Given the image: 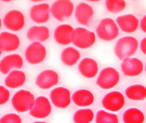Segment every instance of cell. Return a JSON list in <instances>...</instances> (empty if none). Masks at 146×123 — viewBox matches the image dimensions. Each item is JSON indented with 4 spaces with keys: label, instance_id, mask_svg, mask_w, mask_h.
Returning <instances> with one entry per match:
<instances>
[{
    "label": "cell",
    "instance_id": "8992f818",
    "mask_svg": "<svg viewBox=\"0 0 146 123\" xmlns=\"http://www.w3.org/2000/svg\"><path fill=\"white\" fill-rule=\"evenodd\" d=\"M74 9V4L71 1L59 0L53 3L50 12L56 20L63 21L71 17Z\"/></svg>",
    "mask_w": 146,
    "mask_h": 123
},
{
    "label": "cell",
    "instance_id": "1f68e13d",
    "mask_svg": "<svg viewBox=\"0 0 146 123\" xmlns=\"http://www.w3.org/2000/svg\"><path fill=\"white\" fill-rule=\"evenodd\" d=\"M140 47L143 53L146 55V37L142 39Z\"/></svg>",
    "mask_w": 146,
    "mask_h": 123
},
{
    "label": "cell",
    "instance_id": "f546056e",
    "mask_svg": "<svg viewBox=\"0 0 146 123\" xmlns=\"http://www.w3.org/2000/svg\"><path fill=\"white\" fill-rule=\"evenodd\" d=\"M0 123H22L20 117L15 113H9L0 119Z\"/></svg>",
    "mask_w": 146,
    "mask_h": 123
},
{
    "label": "cell",
    "instance_id": "5b68a950",
    "mask_svg": "<svg viewBox=\"0 0 146 123\" xmlns=\"http://www.w3.org/2000/svg\"><path fill=\"white\" fill-rule=\"evenodd\" d=\"M95 41L96 37L93 32L82 27L75 29L72 43L78 48L82 49H88L94 44Z\"/></svg>",
    "mask_w": 146,
    "mask_h": 123
},
{
    "label": "cell",
    "instance_id": "5bb4252c",
    "mask_svg": "<svg viewBox=\"0 0 146 123\" xmlns=\"http://www.w3.org/2000/svg\"><path fill=\"white\" fill-rule=\"evenodd\" d=\"M20 40L19 37L10 33L3 32L0 33V49L5 52H12L19 47Z\"/></svg>",
    "mask_w": 146,
    "mask_h": 123
},
{
    "label": "cell",
    "instance_id": "e575fe53",
    "mask_svg": "<svg viewBox=\"0 0 146 123\" xmlns=\"http://www.w3.org/2000/svg\"><path fill=\"white\" fill-rule=\"evenodd\" d=\"M2 26V22H1V20L0 19V29H1V27Z\"/></svg>",
    "mask_w": 146,
    "mask_h": 123
},
{
    "label": "cell",
    "instance_id": "4dcf8cb0",
    "mask_svg": "<svg viewBox=\"0 0 146 123\" xmlns=\"http://www.w3.org/2000/svg\"><path fill=\"white\" fill-rule=\"evenodd\" d=\"M10 92L3 86H0V106L7 103L10 98Z\"/></svg>",
    "mask_w": 146,
    "mask_h": 123
},
{
    "label": "cell",
    "instance_id": "d4e9b609",
    "mask_svg": "<svg viewBox=\"0 0 146 123\" xmlns=\"http://www.w3.org/2000/svg\"><path fill=\"white\" fill-rule=\"evenodd\" d=\"M126 96L132 100H145L146 98V88L140 85L130 86L126 89Z\"/></svg>",
    "mask_w": 146,
    "mask_h": 123
},
{
    "label": "cell",
    "instance_id": "83f0119b",
    "mask_svg": "<svg viewBox=\"0 0 146 123\" xmlns=\"http://www.w3.org/2000/svg\"><path fill=\"white\" fill-rule=\"evenodd\" d=\"M96 123H119L116 115L109 113L104 110L98 111L96 115Z\"/></svg>",
    "mask_w": 146,
    "mask_h": 123
},
{
    "label": "cell",
    "instance_id": "836d02e7",
    "mask_svg": "<svg viewBox=\"0 0 146 123\" xmlns=\"http://www.w3.org/2000/svg\"><path fill=\"white\" fill-rule=\"evenodd\" d=\"M33 123H46V122H34Z\"/></svg>",
    "mask_w": 146,
    "mask_h": 123
},
{
    "label": "cell",
    "instance_id": "603a6c76",
    "mask_svg": "<svg viewBox=\"0 0 146 123\" xmlns=\"http://www.w3.org/2000/svg\"><path fill=\"white\" fill-rule=\"evenodd\" d=\"M26 75L23 71L13 70L10 72L5 80L6 86L11 88H16L24 85L25 82Z\"/></svg>",
    "mask_w": 146,
    "mask_h": 123
},
{
    "label": "cell",
    "instance_id": "9a60e30c",
    "mask_svg": "<svg viewBox=\"0 0 146 123\" xmlns=\"http://www.w3.org/2000/svg\"><path fill=\"white\" fill-rule=\"evenodd\" d=\"M50 6L46 3L35 5L30 10L31 19L34 22L42 24L47 22L50 19Z\"/></svg>",
    "mask_w": 146,
    "mask_h": 123
},
{
    "label": "cell",
    "instance_id": "d6a6232c",
    "mask_svg": "<svg viewBox=\"0 0 146 123\" xmlns=\"http://www.w3.org/2000/svg\"><path fill=\"white\" fill-rule=\"evenodd\" d=\"M140 26L142 31L146 33V15L141 20Z\"/></svg>",
    "mask_w": 146,
    "mask_h": 123
},
{
    "label": "cell",
    "instance_id": "ffe728a7",
    "mask_svg": "<svg viewBox=\"0 0 146 123\" xmlns=\"http://www.w3.org/2000/svg\"><path fill=\"white\" fill-rule=\"evenodd\" d=\"M116 21L122 31L128 33L135 31L139 26V20L133 15L119 16L117 19Z\"/></svg>",
    "mask_w": 146,
    "mask_h": 123
},
{
    "label": "cell",
    "instance_id": "d590c367",
    "mask_svg": "<svg viewBox=\"0 0 146 123\" xmlns=\"http://www.w3.org/2000/svg\"><path fill=\"white\" fill-rule=\"evenodd\" d=\"M2 53V51L0 49V56L1 55Z\"/></svg>",
    "mask_w": 146,
    "mask_h": 123
},
{
    "label": "cell",
    "instance_id": "277c9868",
    "mask_svg": "<svg viewBox=\"0 0 146 123\" xmlns=\"http://www.w3.org/2000/svg\"><path fill=\"white\" fill-rule=\"evenodd\" d=\"M120 75L117 70L112 68H106L100 72L97 80V84L105 90L110 89L118 83Z\"/></svg>",
    "mask_w": 146,
    "mask_h": 123
},
{
    "label": "cell",
    "instance_id": "7a4b0ae2",
    "mask_svg": "<svg viewBox=\"0 0 146 123\" xmlns=\"http://www.w3.org/2000/svg\"><path fill=\"white\" fill-rule=\"evenodd\" d=\"M35 98L29 91L21 90L13 96L12 104L15 110L18 112H25L30 110L33 107Z\"/></svg>",
    "mask_w": 146,
    "mask_h": 123
},
{
    "label": "cell",
    "instance_id": "ba28073f",
    "mask_svg": "<svg viewBox=\"0 0 146 123\" xmlns=\"http://www.w3.org/2000/svg\"><path fill=\"white\" fill-rule=\"evenodd\" d=\"M103 107L111 112H117L124 106L125 99L121 92L114 91L106 94L102 101Z\"/></svg>",
    "mask_w": 146,
    "mask_h": 123
},
{
    "label": "cell",
    "instance_id": "30bf717a",
    "mask_svg": "<svg viewBox=\"0 0 146 123\" xmlns=\"http://www.w3.org/2000/svg\"><path fill=\"white\" fill-rule=\"evenodd\" d=\"M50 98L56 107L60 109H66L71 104V93L66 88H56L50 92Z\"/></svg>",
    "mask_w": 146,
    "mask_h": 123
},
{
    "label": "cell",
    "instance_id": "f1b7e54d",
    "mask_svg": "<svg viewBox=\"0 0 146 123\" xmlns=\"http://www.w3.org/2000/svg\"><path fill=\"white\" fill-rule=\"evenodd\" d=\"M106 6L110 12L117 13L125 9L126 3L124 1L107 0L106 1Z\"/></svg>",
    "mask_w": 146,
    "mask_h": 123
},
{
    "label": "cell",
    "instance_id": "484cf974",
    "mask_svg": "<svg viewBox=\"0 0 146 123\" xmlns=\"http://www.w3.org/2000/svg\"><path fill=\"white\" fill-rule=\"evenodd\" d=\"M123 119L124 123H144L145 117L140 110L130 108L124 112Z\"/></svg>",
    "mask_w": 146,
    "mask_h": 123
},
{
    "label": "cell",
    "instance_id": "8d00e7d4",
    "mask_svg": "<svg viewBox=\"0 0 146 123\" xmlns=\"http://www.w3.org/2000/svg\"><path fill=\"white\" fill-rule=\"evenodd\" d=\"M145 69H146V68H145Z\"/></svg>",
    "mask_w": 146,
    "mask_h": 123
},
{
    "label": "cell",
    "instance_id": "4fadbf2b",
    "mask_svg": "<svg viewBox=\"0 0 146 123\" xmlns=\"http://www.w3.org/2000/svg\"><path fill=\"white\" fill-rule=\"evenodd\" d=\"M56 41L59 44L66 45L72 43L74 30L72 27L67 24L59 26L54 31Z\"/></svg>",
    "mask_w": 146,
    "mask_h": 123
},
{
    "label": "cell",
    "instance_id": "8fae6325",
    "mask_svg": "<svg viewBox=\"0 0 146 123\" xmlns=\"http://www.w3.org/2000/svg\"><path fill=\"white\" fill-rule=\"evenodd\" d=\"M3 22L6 28L14 31H18L25 26V17L19 10H11L5 15Z\"/></svg>",
    "mask_w": 146,
    "mask_h": 123
},
{
    "label": "cell",
    "instance_id": "6da1fadb",
    "mask_svg": "<svg viewBox=\"0 0 146 123\" xmlns=\"http://www.w3.org/2000/svg\"><path fill=\"white\" fill-rule=\"evenodd\" d=\"M138 42L135 38L126 37L118 40L115 47L116 55L123 61L133 55L138 49Z\"/></svg>",
    "mask_w": 146,
    "mask_h": 123
},
{
    "label": "cell",
    "instance_id": "7402d4cb",
    "mask_svg": "<svg viewBox=\"0 0 146 123\" xmlns=\"http://www.w3.org/2000/svg\"><path fill=\"white\" fill-rule=\"evenodd\" d=\"M27 37L33 43L44 42L49 38V30L45 26L32 27L27 31Z\"/></svg>",
    "mask_w": 146,
    "mask_h": 123
},
{
    "label": "cell",
    "instance_id": "7c38bea8",
    "mask_svg": "<svg viewBox=\"0 0 146 123\" xmlns=\"http://www.w3.org/2000/svg\"><path fill=\"white\" fill-rule=\"evenodd\" d=\"M59 76L54 70H47L41 72L37 77L36 84L43 90H47L56 86L59 82Z\"/></svg>",
    "mask_w": 146,
    "mask_h": 123
},
{
    "label": "cell",
    "instance_id": "52a82bcc",
    "mask_svg": "<svg viewBox=\"0 0 146 123\" xmlns=\"http://www.w3.org/2000/svg\"><path fill=\"white\" fill-rule=\"evenodd\" d=\"M46 55L47 51L44 46L40 43L34 42L27 48L25 57L30 64H38L44 61Z\"/></svg>",
    "mask_w": 146,
    "mask_h": 123
},
{
    "label": "cell",
    "instance_id": "ac0fdd59",
    "mask_svg": "<svg viewBox=\"0 0 146 123\" xmlns=\"http://www.w3.org/2000/svg\"><path fill=\"white\" fill-rule=\"evenodd\" d=\"M72 99L77 106L87 107L93 104L94 97L90 91L86 89H80L73 94Z\"/></svg>",
    "mask_w": 146,
    "mask_h": 123
},
{
    "label": "cell",
    "instance_id": "2e32d148",
    "mask_svg": "<svg viewBox=\"0 0 146 123\" xmlns=\"http://www.w3.org/2000/svg\"><path fill=\"white\" fill-rule=\"evenodd\" d=\"M121 70L127 76H137L141 74L143 70V63L137 58L125 59L122 63Z\"/></svg>",
    "mask_w": 146,
    "mask_h": 123
},
{
    "label": "cell",
    "instance_id": "4316f807",
    "mask_svg": "<svg viewBox=\"0 0 146 123\" xmlns=\"http://www.w3.org/2000/svg\"><path fill=\"white\" fill-rule=\"evenodd\" d=\"M94 118V113L91 109H84L78 110L73 116L75 123H90Z\"/></svg>",
    "mask_w": 146,
    "mask_h": 123
},
{
    "label": "cell",
    "instance_id": "9c48e42d",
    "mask_svg": "<svg viewBox=\"0 0 146 123\" xmlns=\"http://www.w3.org/2000/svg\"><path fill=\"white\" fill-rule=\"evenodd\" d=\"M51 110L52 107L49 100L44 96H40L35 100L30 114L35 118H45L50 115Z\"/></svg>",
    "mask_w": 146,
    "mask_h": 123
},
{
    "label": "cell",
    "instance_id": "d6986e66",
    "mask_svg": "<svg viewBox=\"0 0 146 123\" xmlns=\"http://www.w3.org/2000/svg\"><path fill=\"white\" fill-rule=\"evenodd\" d=\"M78 68L83 76L90 79L96 76L98 70L97 63L94 60L89 58L83 59L79 64Z\"/></svg>",
    "mask_w": 146,
    "mask_h": 123
},
{
    "label": "cell",
    "instance_id": "3957f363",
    "mask_svg": "<svg viewBox=\"0 0 146 123\" xmlns=\"http://www.w3.org/2000/svg\"><path fill=\"white\" fill-rule=\"evenodd\" d=\"M100 39L105 41L114 40L118 37L119 29L112 19L106 18L101 20L96 29Z\"/></svg>",
    "mask_w": 146,
    "mask_h": 123
},
{
    "label": "cell",
    "instance_id": "e0dca14e",
    "mask_svg": "<svg viewBox=\"0 0 146 123\" xmlns=\"http://www.w3.org/2000/svg\"><path fill=\"white\" fill-rule=\"evenodd\" d=\"M23 65V59L19 55H9L0 62V71L4 74H7L12 69H20Z\"/></svg>",
    "mask_w": 146,
    "mask_h": 123
},
{
    "label": "cell",
    "instance_id": "cb8c5ba5",
    "mask_svg": "<svg viewBox=\"0 0 146 123\" xmlns=\"http://www.w3.org/2000/svg\"><path fill=\"white\" fill-rule=\"evenodd\" d=\"M80 58V52L72 47L65 49L62 52L61 58L63 63L67 66H72L76 64Z\"/></svg>",
    "mask_w": 146,
    "mask_h": 123
},
{
    "label": "cell",
    "instance_id": "44dd1931",
    "mask_svg": "<svg viewBox=\"0 0 146 123\" xmlns=\"http://www.w3.org/2000/svg\"><path fill=\"white\" fill-rule=\"evenodd\" d=\"M93 15V9L91 6L87 3H81L76 7V18L81 25H87Z\"/></svg>",
    "mask_w": 146,
    "mask_h": 123
}]
</instances>
